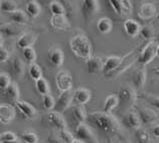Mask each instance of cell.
<instances>
[{"mask_svg": "<svg viewBox=\"0 0 159 143\" xmlns=\"http://www.w3.org/2000/svg\"><path fill=\"white\" fill-rule=\"evenodd\" d=\"M87 123L104 133L116 134L121 130V125L116 117L105 112H92L88 114Z\"/></svg>", "mask_w": 159, "mask_h": 143, "instance_id": "6da1fadb", "label": "cell"}, {"mask_svg": "<svg viewBox=\"0 0 159 143\" xmlns=\"http://www.w3.org/2000/svg\"><path fill=\"white\" fill-rule=\"evenodd\" d=\"M70 48L78 58L88 60L92 57V43L89 37L84 33H78L70 39Z\"/></svg>", "mask_w": 159, "mask_h": 143, "instance_id": "7a4b0ae2", "label": "cell"}, {"mask_svg": "<svg viewBox=\"0 0 159 143\" xmlns=\"http://www.w3.org/2000/svg\"><path fill=\"white\" fill-rule=\"evenodd\" d=\"M118 98L121 110L129 112L132 110V107L135 105L138 95L132 87L123 86L120 88L118 92Z\"/></svg>", "mask_w": 159, "mask_h": 143, "instance_id": "3957f363", "label": "cell"}, {"mask_svg": "<svg viewBox=\"0 0 159 143\" xmlns=\"http://www.w3.org/2000/svg\"><path fill=\"white\" fill-rule=\"evenodd\" d=\"M143 48L144 47H141V45H139V47H136L135 48H134L131 53H129L128 54H126V56L122 58V62H121L119 68L117 69L115 72H113L112 74L108 75V77H115V76H119L121 73H123V72L126 70L129 66H131L134 62L138 61V58H139Z\"/></svg>", "mask_w": 159, "mask_h": 143, "instance_id": "277c9868", "label": "cell"}, {"mask_svg": "<svg viewBox=\"0 0 159 143\" xmlns=\"http://www.w3.org/2000/svg\"><path fill=\"white\" fill-rule=\"evenodd\" d=\"M75 135H76V138L86 143H99L97 137L92 131L89 124L87 123L78 124L75 129Z\"/></svg>", "mask_w": 159, "mask_h": 143, "instance_id": "5b68a950", "label": "cell"}, {"mask_svg": "<svg viewBox=\"0 0 159 143\" xmlns=\"http://www.w3.org/2000/svg\"><path fill=\"white\" fill-rule=\"evenodd\" d=\"M157 45L158 44H156L155 41H149V43L144 45L137 61L142 67H146L147 65H149L153 61V58L156 57Z\"/></svg>", "mask_w": 159, "mask_h": 143, "instance_id": "8992f818", "label": "cell"}, {"mask_svg": "<svg viewBox=\"0 0 159 143\" xmlns=\"http://www.w3.org/2000/svg\"><path fill=\"white\" fill-rule=\"evenodd\" d=\"M56 85L61 92L72 91L74 81L68 71L61 70L56 75Z\"/></svg>", "mask_w": 159, "mask_h": 143, "instance_id": "52a82bcc", "label": "cell"}, {"mask_svg": "<svg viewBox=\"0 0 159 143\" xmlns=\"http://www.w3.org/2000/svg\"><path fill=\"white\" fill-rule=\"evenodd\" d=\"M73 102H74V93H72V91L61 92L57 100L56 107H54L53 111L62 114L66 110H68L70 108V104Z\"/></svg>", "mask_w": 159, "mask_h": 143, "instance_id": "ba28073f", "label": "cell"}, {"mask_svg": "<svg viewBox=\"0 0 159 143\" xmlns=\"http://www.w3.org/2000/svg\"><path fill=\"white\" fill-rule=\"evenodd\" d=\"M113 11L118 15H129L132 13L130 0H108Z\"/></svg>", "mask_w": 159, "mask_h": 143, "instance_id": "9c48e42d", "label": "cell"}, {"mask_svg": "<svg viewBox=\"0 0 159 143\" xmlns=\"http://www.w3.org/2000/svg\"><path fill=\"white\" fill-rule=\"evenodd\" d=\"M16 110L9 103H2L0 105V122L1 124H9L15 118Z\"/></svg>", "mask_w": 159, "mask_h": 143, "instance_id": "30bf717a", "label": "cell"}, {"mask_svg": "<svg viewBox=\"0 0 159 143\" xmlns=\"http://www.w3.org/2000/svg\"><path fill=\"white\" fill-rule=\"evenodd\" d=\"M100 9L99 0H83L82 14L86 20L91 19Z\"/></svg>", "mask_w": 159, "mask_h": 143, "instance_id": "8fae6325", "label": "cell"}, {"mask_svg": "<svg viewBox=\"0 0 159 143\" xmlns=\"http://www.w3.org/2000/svg\"><path fill=\"white\" fill-rule=\"evenodd\" d=\"M37 39V35L32 32H23L21 35L18 36L16 41V47L19 49H25L27 48H31Z\"/></svg>", "mask_w": 159, "mask_h": 143, "instance_id": "7c38bea8", "label": "cell"}, {"mask_svg": "<svg viewBox=\"0 0 159 143\" xmlns=\"http://www.w3.org/2000/svg\"><path fill=\"white\" fill-rule=\"evenodd\" d=\"M104 62L101 58L99 57H91L86 60V68L88 73L91 75H98L103 72Z\"/></svg>", "mask_w": 159, "mask_h": 143, "instance_id": "4fadbf2b", "label": "cell"}, {"mask_svg": "<svg viewBox=\"0 0 159 143\" xmlns=\"http://www.w3.org/2000/svg\"><path fill=\"white\" fill-rule=\"evenodd\" d=\"M49 22L53 28L58 29V30L68 31L72 28V25L66 15H52L49 19Z\"/></svg>", "mask_w": 159, "mask_h": 143, "instance_id": "5bb4252c", "label": "cell"}, {"mask_svg": "<svg viewBox=\"0 0 159 143\" xmlns=\"http://www.w3.org/2000/svg\"><path fill=\"white\" fill-rule=\"evenodd\" d=\"M15 107L27 119H33L37 114L35 107H33L31 104L25 102V101H17L15 103Z\"/></svg>", "mask_w": 159, "mask_h": 143, "instance_id": "9a60e30c", "label": "cell"}, {"mask_svg": "<svg viewBox=\"0 0 159 143\" xmlns=\"http://www.w3.org/2000/svg\"><path fill=\"white\" fill-rule=\"evenodd\" d=\"M65 61V54L60 48H52L48 52V62L54 68H60Z\"/></svg>", "mask_w": 159, "mask_h": 143, "instance_id": "2e32d148", "label": "cell"}, {"mask_svg": "<svg viewBox=\"0 0 159 143\" xmlns=\"http://www.w3.org/2000/svg\"><path fill=\"white\" fill-rule=\"evenodd\" d=\"M47 118H48V121L49 122V124L53 126L54 128H57V130L61 131V130L66 129V120L64 118V116H62V114H61V113L56 112V111H52L47 115Z\"/></svg>", "mask_w": 159, "mask_h": 143, "instance_id": "e0dca14e", "label": "cell"}, {"mask_svg": "<svg viewBox=\"0 0 159 143\" xmlns=\"http://www.w3.org/2000/svg\"><path fill=\"white\" fill-rule=\"evenodd\" d=\"M122 58L118 56H110L106 58V62H104V68H103V73L106 76L112 74L113 72H115L119 68L121 62H122Z\"/></svg>", "mask_w": 159, "mask_h": 143, "instance_id": "ac0fdd59", "label": "cell"}, {"mask_svg": "<svg viewBox=\"0 0 159 143\" xmlns=\"http://www.w3.org/2000/svg\"><path fill=\"white\" fill-rule=\"evenodd\" d=\"M123 124L126 126L127 128L130 129H139L141 126V120L140 117L138 115V113L134 111H129L125 114L123 118Z\"/></svg>", "mask_w": 159, "mask_h": 143, "instance_id": "d6986e66", "label": "cell"}, {"mask_svg": "<svg viewBox=\"0 0 159 143\" xmlns=\"http://www.w3.org/2000/svg\"><path fill=\"white\" fill-rule=\"evenodd\" d=\"M92 98V93L86 88H79L74 92V103L76 105H86L90 102Z\"/></svg>", "mask_w": 159, "mask_h": 143, "instance_id": "ffe728a7", "label": "cell"}, {"mask_svg": "<svg viewBox=\"0 0 159 143\" xmlns=\"http://www.w3.org/2000/svg\"><path fill=\"white\" fill-rule=\"evenodd\" d=\"M138 115L140 117L141 123L145 125H151L154 124L158 120V117L156 113L151 109L147 108H140L138 110Z\"/></svg>", "mask_w": 159, "mask_h": 143, "instance_id": "44dd1931", "label": "cell"}, {"mask_svg": "<svg viewBox=\"0 0 159 143\" xmlns=\"http://www.w3.org/2000/svg\"><path fill=\"white\" fill-rule=\"evenodd\" d=\"M123 27H124L125 32H126V35H129L130 37H135L138 35H140V31L142 28L140 23L138 22L137 20L132 19V18L125 20Z\"/></svg>", "mask_w": 159, "mask_h": 143, "instance_id": "7402d4cb", "label": "cell"}, {"mask_svg": "<svg viewBox=\"0 0 159 143\" xmlns=\"http://www.w3.org/2000/svg\"><path fill=\"white\" fill-rule=\"evenodd\" d=\"M146 80H147V71H146L145 67H142L141 69L137 70L135 73L133 74V85L137 90H142L145 86Z\"/></svg>", "mask_w": 159, "mask_h": 143, "instance_id": "603a6c76", "label": "cell"}, {"mask_svg": "<svg viewBox=\"0 0 159 143\" xmlns=\"http://www.w3.org/2000/svg\"><path fill=\"white\" fill-rule=\"evenodd\" d=\"M2 92H3L4 99H5L8 103H14L15 104L17 101H19L20 92H19L18 86L16 83H12L6 90H4Z\"/></svg>", "mask_w": 159, "mask_h": 143, "instance_id": "cb8c5ba5", "label": "cell"}, {"mask_svg": "<svg viewBox=\"0 0 159 143\" xmlns=\"http://www.w3.org/2000/svg\"><path fill=\"white\" fill-rule=\"evenodd\" d=\"M156 6L151 2L143 3L139 9V16L142 19H152L156 15Z\"/></svg>", "mask_w": 159, "mask_h": 143, "instance_id": "d4e9b609", "label": "cell"}, {"mask_svg": "<svg viewBox=\"0 0 159 143\" xmlns=\"http://www.w3.org/2000/svg\"><path fill=\"white\" fill-rule=\"evenodd\" d=\"M24 64L23 62L20 60L18 57H15L12 58L11 61V72L12 75L14 76V78H16L17 80L21 79L24 75Z\"/></svg>", "mask_w": 159, "mask_h": 143, "instance_id": "484cf974", "label": "cell"}, {"mask_svg": "<svg viewBox=\"0 0 159 143\" xmlns=\"http://www.w3.org/2000/svg\"><path fill=\"white\" fill-rule=\"evenodd\" d=\"M21 30L16 26L15 24L12 23H5L1 25V35L3 37H14V36H20Z\"/></svg>", "mask_w": 159, "mask_h": 143, "instance_id": "4316f807", "label": "cell"}, {"mask_svg": "<svg viewBox=\"0 0 159 143\" xmlns=\"http://www.w3.org/2000/svg\"><path fill=\"white\" fill-rule=\"evenodd\" d=\"M119 106V98L118 95L112 94L109 95L105 102H104V106H103V112L107 113V114H111V112L114 110L116 107Z\"/></svg>", "mask_w": 159, "mask_h": 143, "instance_id": "83f0119b", "label": "cell"}, {"mask_svg": "<svg viewBox=\"0 0 159 143\" xmlns=\"http://www.w3.org/2000/svg\"><path fill=\"white\" fill-rule=\"evenodd\" d=\"M73 118L77 122V125L81 123H86L88 114L85 107L82 106V105H76L73 109Z\"/></svg>", "mask_w": 159, "mask_h": 143, "instance_id": "f1b7e54d", "label": "cell"}, {"mask_svg": "<svg viewBox=\"0 0 159 143\" xmlns=\"http://www.w3.org/2000/svg\"><path fill=\"white\" fill-rule=\"evenodd\" d=\"M96 26H97L98 31L101 33V35H107V33H109L112 30L113 22H112V20L110 18L102 17V18L98 19Z\"/></svg>", "mask_w": 159, "mask_h": 143, "instance_id": "f546056e", "label": "cell"}, {"mask_svg": "<svg viewBox=\"0 0 159 143\" xmlns=\"http://www.w3.org/2000/svg\"><path fill=\"white\" fill-rule=\"evenodd\" d=\"M26 13L28 16H30L31 18H36L39 17L41 13V7L35 0H30L28 1L25 7Z\"/></svg>", "mask_w": 159, "mask_h": 143, "instance_id": "4dcf8cb0", "label": "cell"}, {"mask_svg": "<svg viewBox=\"0 0 159 143\" xmlns=\"http://www.w3.org/2000/svg\"><path fill=\"white\" fill-rule=\"evenodd\" d=\"M10 19L13 21L15 24H26L28 22V17H27V13H25L22 10H16L13 13H11L10 15Z\"/></svg>", "mask_w": 159, "mask_h": 143, "instance_id": "1f68e13d", "label": "cell"}, {"mask_svg": "<svg viewBox=\"0 0 159 143\" xmlns=\"http://www.w3.org/2000/svg\"><path fill=\"white\" fill-rule=\"evenodd\" d=\"M35 89L37 93L40 94L43 97L49 94V92H51V87H49L48 81L44 78H41L35 82Z\"/></svg>", "mask_w": 159, "mask_h": 143, "instance_id": "d6a6232c", "label": "cell"}, {"mask_svg": "<svg viewBox=\"0 0 159 143\" xmlns=\"http://www.w3.org/2000/svg\"><path fill=\"white\" fill-rule=\"evenodd\" d=\"M49 10H51L52 15H66V8L61 2L57 1V0H53L49 3Z\"/></svg>", "mask_w": 159, "mask_h": 143, "instance_id": "836d02e7", "label": "cell"}, {"mask_svg": "<svg viewBox=\"0 0 159 143\" xmlns=\"http://www.w3.org/2000/svg\"><path fill=\"white\" fill-rule=\"evenodd\" d=\"M28 74H29V77H30L33 81H37L43 78V70L41 68L36 64H32L29 66L28 68Z\"/></svg>", "mask_w": 159, "mask_h": 143, "instance_id": "e575fe53", "label": "cell"}, {"mask_svg": "<svg viewBox=\"0 0 159 143\" xmlns=\"http://www.w3.org/2000/svg\"><path fill=\"white\" fill-rule=\"evenodd\" d=\"M135 137L138 143H152L149 133L145 129L139 128L135 130Z\"/></svg>", "mask_w": 159, "mask_h": 143, "instance_id": "d590c367", "label": "cell"}, {"mask_svg": "<svg viewBox=\"0 0 159 143\" xmlns=\"http://www.w3.org/2000/svg\"><path fill=\"white\" fill-rule=\"evenodd\" d=\"M1 10L3 12L13 13L17 9V4L13 0H1Z\"/></svg>", "mask_w": 159, "mask_h": 143, "instance_id": "8d00e7d4", "label": "cell"}, {"mask_svg": "<svg viewBox=\"0 0 159 143\" xmlns=\"http://www.w3.org/2000/svg\"><path fill=\"white\" fill-rule=\"evenodd\" d=\"M22 53H23V57H24V58H25L27 64H29V65L35 64L34 62L36 61V52H35L34 48H33L32 47L27 48L25 49H23Z\"/></svg>", "mask_w": 159, "mask_h": 143, "instance_id": "74e56055", "label": "cell"}, {"mask_svg": "<svg viewBox=\"0 0 159 143\" xmlns=\"http://www.w3.org/2000/svg\"><path fill=\"white\" fill-rule=\"evenodd\" d=\"M56 103L57 101L53 99V97L51 94H48L43 97V105L45 110H53L54 107H56Z\"/></svg>", "mask_w": 159, "mask_h": 143, "instance_id": "f35d334b", "label": "cell"}, {"mask_svg": "<svg viewBox=\"0 0 159 143\" xmlns=\"http://www.w3.org/2000/svg\"><path fill=\"white\" fill-rule=\"evenodd\" d=\"M11 84L12 82H11V77L9 74H7V73L0 74V89H1V91L6 90Z\"/></svg>", "mask_w": 159, "mask_h": 143, "instance_id": "ab89813d", "label": "cell"}, {"mask_svg": "<svg viewBox=\"0 0 159 143\" xmlns=\"http://www.w3.org/2000/svg\"><path fill=\"white\" fill-rule=\"evenodd\" d=\"M141 97L144 100H146L147 102L151 105L152 107H154L157 110H159V96H154L151 94H143L141 95Z\"/></svg>", "mask_w": 159, "mask_h": 143, "instance_id": "60d3db41", "label": "cell"}, {"mask_svg": "<svg viewBox=\"0 0 159 143\" xmlns=\"http://www.w3.org/2000/svg\"><path fill=\"white\" fill-rule=\"evenodd\" d=\"M17 135L12 132V131H4L1 133V136H0V143L2 142H9V141H14L17 140Z\"/></svg>", "mask_w": 159, "mask_h": 143, "instance_id": "b9f144b4", "label": "cell"}, {"mask_svg": "<svg viewBox=\"0 0 159 143\" xmlns=\"http://www.w3.org/2000/svg\"><path fill=\"white\" fill-rule=\"evenodd\" d=\"M22 140L25 143H39V136L33 132H24L21 135Z\"/></svg>", "mask_w": 159, "mask_h": 143, "instance_id": "7bdbcfd3", "label": "cell"}, {"mask_svg": "<svg viewBox=\"0 0 159 143\" xmlns=\"http://www.w3.org/2000/svg\"><path fill=\"white\" fill-rule=\"evenodd\" d=\"M60 138L65 143H73L74 140L76 139L73 134L70 131H68L66 129H64V130H61V131H60Z\"/></svg>", "mask_w": 159, "mask_h": 143, "instance_id": "ee69618b", "label": "cell"}, {"mask_svg": "<svg viewBox=\"0 0 159 143\" xmlns=\"http://www.w3.org/2000/svg\"><path fill=\"white\" fill-rule=\"evenodd\" d=\"M140 35L144 37L145 39H152L154 35V29L150 26V25H144L141 28Z\"/></svg>", "mask_w": 159, "mask_h": 143, "instance_id": "f6af8a7d", "label": "cell"}, {"mask_svg": "<svg viewBox=\"0 0 159 143\" xmlns=\"http://www.w3.org/2000/svg\"><path fill=\"white\" fill-rule=\"evenodd\" d=\"M9 57H10L9 52H8L5 48L1 47V49H0V62H6L8 60H9Z\"/></svg>", "mask_w": 159, "mask_h": 143, "instance_id": "bcb514c9", "label": "cell"}, {"mask_svg": "<svg viewBox=\"0 0 159 143\" xmlns=\"http://www.w3.org/2000/svg\"><path fill=\"white\" fill-rule=\"evenodd\" d=\"M48 143H65L64 141H62L60 137H57V136H54V135H49L48 137Z\"/></svg>", "mask_w": 159, "mask_h": 143, "instance_id": "7dc6e473", "label": "cell"}, {"mask_svg": "<svg viewBox=\"0 0 159 143\" xmlns=\"http://www.w3.org/2000/svg\"><path fill=\"white\" fill-rule=\"evenodd\" d=\"M151 131H152V134L154 135V137H156L159 139V125H154L151 129Z\"/></svg>", "mask_w": 159, "mask_h": 143, "instance_id": "c3c4849f", "label": "cell"}, {"mask_svg": "<svg viewBox=\"0 0 159 143\" xmlns=\"http://www.w3.org/2000/svg\"><path fill=\"white\" fill-rule=\"evenodd\" d=\"M153 74L159 75V66H158V67H156L155 69H153Z\"/></svg>", "mask_w": 159, "mask_h": 143, "instance_id": "681fc988", "label": "cell"}, {"mask_svg": "<svg viewBox=\"0 0 159 143\" xmlns=\"http://www.w3.org/2000/svg\"><path fill=\"white\" fill-rule=\"evenodd\" d=\"M73 143H86V142H84L83 140H80V139H78V138H76V139L74 140Z\"/></svg>", "mask_w": 159, "mask_h": 143, "instance_id": "f907efd6", "label": "cell"}, {"mask_svg": "<svg viewBox=\"0 0 159 143\" xmlns=\"http://www.w3.org/2000/svg\"><path fill=\"white\" fill-rule=\"evenodd\" d=\"M2 143H21L18 139L17 140H14V141H9V142H2Z\"/></svg>", "mask_w": 159, "mask_h": 143, "instance_id": "816d5d0a", "label": "cell"}, {"mask_svg": "<svg viewBox=\"0 0 159 143\" xmlns=\"http://www.w3.org/2000/svg\"><path fill=\"white\" fill-rule=\"evenodd\" d=\"M156 57L159 58V44L157 45V48H156Z\"/></svg>", "mask_w": 159, "mask_h": 143, "instance_id": "f5cc1de1", "label": "cell"}, {"mask_svg": "<svg viewBox=\"0 0 159 143\" xmlns=\"http://www.w3.org/2000/svg\"><path fill=\"white\" fill-rule=\"evenodd\" d=\"M123 143H128V142H126V141H125V142H123Z\"/></svg>", "mask_w": 159, "mask_h": 143, "instance_id": "db71d44e", "label": "cell"}, {"mask_svg": "<svg viewBox=\"0 0 159 143\" xmlns=\"http://www.w3.org/2000/svg\"><path fill=\"white\" fill-rule=\"evenodd\" d=\"M158 40H159V37H158Z\"/></svg>", "mask_w": 159, "mask_h": 143, "instance_id": "11a10c76", "label": "cell"}]
</instances>
